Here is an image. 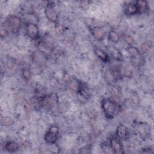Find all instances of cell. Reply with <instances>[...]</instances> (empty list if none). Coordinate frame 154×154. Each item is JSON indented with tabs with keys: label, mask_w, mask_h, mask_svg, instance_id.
Wrapping results in <instances>:
<instances>
[{
	"label": "cell",
	"mask_w": 154,
	"mask_h": 154,
	"mask_svg": "<svg viewBox=\"0 0 154 154\" xmlns=\"http://www.w3.org/2000/svg\"><path fill=\"white\" fill-rule=\"evenodd\" d=\"M101 107L103 114L108 119L115 117L119 112V106L115 100L110 98H105L101 101Z\"/></svg>",
	"instance_id": "cell-1"
},
{
	"label": "cell",
	"mask_w": 154,
	"mask_h": 154,
	"mask_svg": "<svg viewBox=\"0 0 154 154\" xmlns=\"http://www.w3.org/2000/svg\"><path fill=\"white\" fill-rule=\"evenodd\" d=\"M127 51L129 54L131 63L134 66L139 67L144 64V57L137 48L129 47Z\"/></svg>",
	"instance_id": "cell-2"
},
{
	"label": "cell",
	"mask_w": 154,
	"mask_h": 154,
	"mask_svg": "<svg viewBox=\"0 0 154 154\" xmlns=\"http://www.w3.org/2000/svg\"><path fill=\"white\" fill-rule=\"evenodd\" d=\"M22 25V22L19 17L14 15H9L5 21V26L9 29L13 33L19 32Z\"/></svg>",
	"instance_id": "cell-3"
},
{
	"label": "cell",
	"mask_w": 154,
	"mask_h": 154,
	"mask_svg": "<svg viewBox=\"0 0 154 154\" xmlns=\"http://www.w3.org/2000/svg\"><path fill=\"white\" fill-rule=\"evenodd\" d=\"M58 98L56 94L52 93L49 95H45L39 101L41 105L47 109H52L58 103Z\"/></svg>",
	"instance_id": "cell-4"
},
{
	"label": "cell",
	"mask_w": 154,
	"mask_h": 154,
	"mask_svg": "<svg viewBox=\"0 0 154 154\" xmlns=\"http://www.w3.org/2000/svg\"><path fill=\"white\" fill-rule=\"evenodd\" d=\"M59 128L56 125H52L49 127L45 135V140L48 144H55L58 139Z\"/></svg>",
	"instance_id": "cell-5"
},
{
	"label": "cell",
	"mask_w": 154,
	"mask_h": 154,
	"mask_svg": "<svg viewBox=\"0 0 154 154\" xmlns=\"http://www.w3.org/2000/svg\"><path fill=\"white\" fill-rule=\"evenodd\" d=\"M45 13L46 17L52 22H56L58 20V13L54 3H48L45 8Z\"/></svg>",
	"instance_id": "cell-6"
},
{
	"label": "cell",
	"mask_w": 154,
	"mask_h": 154,
	"mask_svg": "<svg viewBox=\"0 0 154 154\" xmlns=\"http://www.w3.org/2000/svg\"><path fill=\"white\" fill-rule=\"evenodd\" d=\"M109 145L114 153H124L123 146L118 137H111L109 139Z\"/></svg>",
	"instance_id": "cell-7"
},
{
	"label": "cell",
	"mask_w": 154,
	"mask_h": 154,
	"mask_svg": "<svg viewBox=\"0 0 154 154\" xmlns=\"http://www.w3.org/2000/svg\"><path fill=\"white\" fill-rule=\"evenodd\" d=\"M77 92L82 97L86 99L90 98L91 95L90 88L86 82L82 81L78 82L77 85Z\"/></svg>",
	"instance_id": "cell-8"
},
{
	"label": "cell",
	"mask_w": 154,
	"mask_h": 154,
	"mask_svg": "<svg viewBox=\"0 0 154 154\" xmlns=\"http://www.w3.org/2000/svg\"><path fill=\"white\" fill-rule=\"evenodd\" d=\"M26 31L28 35L32 40H37L39 37V29L37 25L34 23H28L26 25Z\"/></svg>",
	"instance_id": "cell-9"
},
{
	"label": "cell",
	"mask_w": 154,
	"mask_h": 154,
	"mask_svg": "<svg viewBox=\"0 0 154 154\" xmlns=\"http://www.w3.org/2000/svg\"><path fill=\"white\" fill-rule=\"evenodd\" d=\"M117 137L121 140H127L129 137V131L128 128L123 125H120L116 130Z\"/></svg>",
	"instance_id": "cell-10"
},
{
	"label": "cell",
	"mask_w": 154,
	"mask_h": 154,
	"mask_svg": "<svg viewBox=\"0 0 154 154\" xmlns=\"http://www.w3.org/2000/svg\"><path fill=\"white\" fill-rule=\"evenodd\" d=\"M90 32L93 37L98 41L103 40L106 35V32L104 29L99 26H96L91 28Z\"/></svg>",
	"instance_id": "cell-11"
},
{
	"label": "cell",
	"mask_w": 154,
	"mask_h": 154,
	"mask_svg": "<svg viewBox=\"0 0 154 154\" xmlns=\"http://www.w3.org/2000/svg\"><path fill=\"white\" fill-rule=\"evenodd\" d=\"M125 14L127 16H133L138 14V9L135 2H129L125 6Z\"/></svg>",
	"instance_id": "cell-12"
},
{
	"label": "cell",
	"mask_w": 154,
	"mask_h": 154,
	"mask_svg": "<svg viewBox=\"0 0 154 154\" xmlns=\"http://www.w3.org/2000/svg\"><path fill=\"white\" fill-rule=\"evenodd\" d=\"M94 51L95 54L97 55V57L99 59H100L103 62H105V63L109 62L110 60H109V56L107 54V53H106L105 51L97 48L94 49Z\"/></svg>",
	"instance_id": "cell-13"
},
{
	"label": "cell",
	"mask_w": 154,
	"mask_h": 154,
	"mask_svg": "<svg viewBox=\"0 0 154 154\" xmlns=\"http://www.w3.org/2000/svg\"><path fill=\"white\" fill-rule=\"evenodd\" d=\"M138 9V14L144 13L149 11V5L146 1H135Z\"/></svg>",
	"instance_id": "cell-14"
},
{
	"label": "cell",
	"mask_w": 154,
	"mask_h": 154,
	"mask_svg": "<svg viewBox=\"0 0 154 154\" xmlns=\"http://www.w3.org/2000/svg\"><path fill=\"white\" fill-rule=\"evenodd\" d=\"M5 150L9 152H15L19 149V144L14 141H8L4 146Z\"/></svg>",
	"instance_id": "cell-15"
},
{
	"label": "cell",
	"mask_w": 154,
	"mask_h": 154,
	"mask_svg": "<svg viewBox=\"0 0 154 154\" xmlns=\"http://www.w3.org/2000/svg\"><path fill=\"white\" fill-rule=\"evenodd\" d=\"M108 50L111 54V55L116 60L121 61L122 60V55L120 52V51L117 49L116 48H114L113 46H110L108 48Z\"/></svg>",
	"instance_id": "cell-16"
},
{
	"label": "cell",
	"mask_w": 154,
	"mask_h": 154,
	"mask_svg": "<svg viewBox=\"0 0 154 154\" xmlns=\"http://www.w3.org/2000/svg\"><path fill=\"white\" fill-rule=\"evenodd\" d=\"M108 38L112 42L115 43H118L119 41L120 40L119 34L117 32H116L115 31H113V30H111L109 32Z\"/></svg>",
	"instance_id": "cell-17"
},
{
	"label": "cell",
	"mask_w": 154,
	"mask_h": 154,
	"mask_svg": "<svg viewBox=\"0 0 154 154\" xmlns=\"http://www.w3.org/2000/svg\"><path fill=\"white\" fill-rule=\"evenodd\" d=\"M111 94L114 100H119L121 94L120 88L118 86H112L111 88Z\"/></svg>",
	"instance_id": "cell-18"
},
{
	"label": "cell",
	"mask_w": 154,
	"mask_h": 154,
	"mask_svg": "<svg viewBox=\"0 0 154 154\" xmlns=\"http://www.w3.org/2000/svg\"><path fill=\"white\" fill-rule=\"evenodd\" d=\"M14 120L11 117H4L1 120V124L3 126H10L13 125Z\"/></svg>",
	"instance_id": "cell-19"
},
{
	"label": "cell",
	"mask_w": 154,
	"mask_h": 154,
	"mask_svg": "<svg viewBox=\"0 0 154 154\" xmlns=\"http://www.w3.org/2000/svg\"><path fill=\"white\" fill-rule=\"evenodd\" d=\"M22 76L24 78L25 80L26 81H28L30 79L31 77V71L28 69H24L22 70Z\"/></svg>",
	"instance_id": "cell-20"
},
{
	"label": "cell",
	"mask_w": 154,
	"mask_h": 154,
	"mask_svg": "<svg viewBox=\"0 0 154 154\" xmlns=\"http://www.w3.org/2000/svg\"><path fill=\"white\" fill-rule=\"evenodd\" d=\"M101 147H102V150H103V152H104L105 153H111V152H112V153H113V152H112V149H111L110 145L108 144H107L106 143H105L102 144Z\"/></svg>",
	"instance_id": "cell-21"
},
{
	"label": "cell",
	"mask_w": 154,
	"mask_h": 154,
	"mask_svg": "<svg viewBox=\"0 0 154 154\" xmlns=\"http://www.w3.org/2000/svg\"><path fill=\"white\" fill-rule=\"evenodd\" d=\"M124 40L128 45H132L134 43V38L129 35H126L124 36Z\"/></svg>",
	"instance_id": "cell-22"
},
{
	"label": "cell",
	"mask_w": 154,
	"mask_h": 154,
	"mask_svg": "<svg viewBox=\"0 0 154 154\" xmlns=\"http://www.w3.org/2000/svg\"><path fill=\"white\" fill-rule=\"evenodd\" d=\"M141 50L144 52H147L149 49H150V46L149 45L148 43H144L141 45Z\"/></svg>",
	"instance_id": "cell-23"
},
{
	"label": "cell",
	"mask_w": 154,
	"mask_h": 154,
	"mask_svg": "<svg viewBox=\"0 0 154 154\" xmlns=\"http://www.w3.org/2000/svg\"><path fill=\"white\" fill-rule=\"evenodd\" d=\"M8 34V29L7 28L4 26V28H1V38H3V37H5Z\"/></svg>",
	"instance_id": "cell-24"
}]
</instances>
